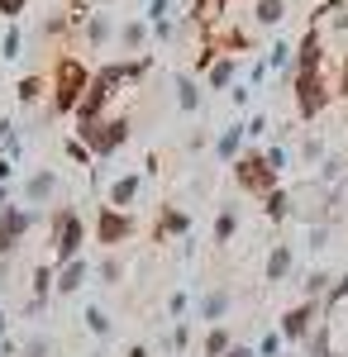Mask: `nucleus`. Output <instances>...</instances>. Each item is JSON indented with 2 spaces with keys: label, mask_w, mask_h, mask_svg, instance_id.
<instances>
[{
  "label": "nucleus",
  "mask_w": 348,
  "mask_h": 357,
  "mask_svg": "<svg viewBox=\"0 0 348 357\" xmlns=\"http://www.w3.org/2000/svg\"><path fill=\"white\" fill-rule=\"evenodd\" d=\"M96 72H86V62H77L72 53H57L53 62V114H72L81 105V96H86V86H91Z\"/></svg>",
  "instance_id": "f257e3e1"
},
{
  "label": "nucleus",
  "mask_w": 348,
  "mask_h": 357,
  "mask_svg": "<svg viewBox=\"0 0 348 357\" xmlns=\"http://www.w3.org/2000/svg\"><path fill=\"white\" fill-rule=\"evenodd\" d=\"M72 134L96 153V162H106L110 153H119V148L129 143V119H119V114L110 119V114H101V119H91V124H77Z\"/></svg>",
  "instance_id": "f03ea898"
},
{
  "label": "nucleus",
  "mask_w": 348,
  "mask_h": 357,
  "mask_svg": "<svg viewBox=\"0 0 348 357\" xmlns=\"http://www.w3.org/2000/svg\"><path fill=\"white\" fill-rule=\"evenodd\" d=\"M81 248H86V220H81L72 205H57L53 210V262H72L81 257Z\"/></svg>",
  "instance_id": "7ed1b4c3"
},
{
  "label": "nucleus",
  "mask_w": 348,
  "mask_h": 357,
  "mask_svg": "<svg viewBox=\"0 0 348 357\" xmlns=\"http://www.w3.org/2000/svg\"><path fill=\"white\" fill-rule=\"evenodd\" d=\"M234 167V181H239V191L248 195H263L277 191V172L268 167V158H263V148H248V153H239V162H229Z\"/></svg>",
  "instance_id": "20e7f679"
},
{
  "label": "nucleus",
  "mask_w": 348,
  "mask_h": 357,
  "mask_svg": "<svg viewBox=\"0 0 348 357\" xmlns=\"http://www.w3.org/2000/svg\"><path fill=\"white\" fill-rule=\"evenodd\" d=\"M329 100H334V86L324 82V72L296 77V114H300V119H320V114L329 110Z\"/></svg>",
  "instance_id": "39448f33"
},
{
  "label": "nucleus",
  "mask_w": 348,
  "mask_h": 357,
  "mask_svg": "<svg viewBox=\"0 0 348 357\" xmlns=\"http://www.w3.org/2000/svg\"><path fill=\"white\" fill-rule=\"evenodd\" d=\"M134 234H138V220L129 210H115V205H101L96 210V243L119 248V243H129Z\"/></svg>",
  "instance_id": "423d86ee"
},
{
  "label": "nucleus",
  "mask_w": 348,
  "mask_h": 357,
  "mask_svg": "<svg viewBox=\"0 0 348 357\" xmlns=\"http://www.w3.org/2000/svg\"><path fill=\"white\" fill-rule=\"evenodd\" d=\"M34 224H38V210H29V205L0 210V257H15V248L24 243V234Z\"/></svg>",
  "instance_id": "0eeeda50"
},
{
  "label": "nucleus",
  "mask_w": 348,
  "mask_h": 357,
  "mask_svg": "<svg viewBox=\"0 0 348 357\" xmlns=\"http://www.w3.org/2000/svg\"><path fill=\"white\" fill-rule=\"evenodd\" d=\"M320 314H324L320 301H300V305H291V310L282 314V324H277V329H282L287 343H305V333L320 324Z\"/></svg>",
  "instance_id": "6e6552de"
},
{
  "label": "nucleus",
  "mask_w": 348,
  "mask_h": 357,
  "mask_svg": "<svg viewBox=\"0 0 348 357\" xmlns=\"http://www.w3.org/2000/svg\"><path fill=\"white\" fill-rule=\"evenodd\" d=\"M263 281L282 286V281H300L296 276V248L291 243H272L268 257H263Z\"/></svg>",
  "instance_id": "1a4fd4ad"
},
{
  "label": "nucleus",
  "mask_w": 348,
  "mask_h": 357,
  "mask_svg": "<svg viewBox=\"0 0 348 357\" xmlns=\"http://www.w3.org/2000/svg\"><path fill=\"white\" fill-rule=\"evenodd\" d=\"M57 195H62V176H57L53 167H38V172L24 181V200L34 205V210L48 205V200H57Z\"/></svg>",
  "instance_id": "9d476101"
},
{
  "label": "nucleus",
  "mask_w": 348,
  "mask_h": 357,
  "mask_svg": "<svg viewBox=\"0 0 348 357\" xmlns=\"http://www.w3.org/2000/svg\"><path fill=\"white\" fill-rule=\"evenodd\" d=\"M191 234V215L177 210V205H162L158 224H153V243H167V238H187Z\"/></svg>",
  "instance_id": "9b49d317"
},
{
  "label": "nucleus",
  "mask_w": 348,
  "mask_h": 357,
  "mask_svg": "<svg viewBox=\"0 0 348 357\" xmlns=\"http://www.w3.org/2000/svg\"><path fill=\"white\" fill-rule=\"evenodd\" d=\"M138 191H143V172H124V176H115L106 191V205H115V210H129L138 200Z\"/></svg>",
  "instance_id": "f8f14e48"
},
{
  "label": "nucleus",
  "mask_w": 348,
  "mask_h": 357,
  "mask_svg": "<svg viewBox=\"0 0 348 357\" xmlns=\"http://www.w3.org/2000/svg\"><path fill=\"white\" fill-rule=\"evenodd\" d=\"M243 124H224L219 134H215V158L219 162H239V153H243Z\"/></svg>",
  "instance_id": "ddd939ff"
},
{
  "label": "nucleus",
  "mask_w": 348,
  "mask_h": 357,
  "mask_svg": "<svg viewBox=\"0 0 348 357\" xmlns=\"http://www.w3.org/2000/svg\"><path fill=\"white\" fill-rule=\"evenodd\" d=\"M86 276H91V262L86 257H72V262H62L57 267V296H72L86 286Z\"/></svg>",
  "instance_id": "4468645a"
},
{
  "label": "nucleus",
  "mask_w": 348,
  "mask_h": 357,
  "mask_svg": "<svg viewBox=\"0 0 348 357\" xmlns=\"http://www.w3.org/2000/svg\"><path fill=\"white\" fill-rule=\"evenodd\" d=\"M300 353H305V357H329V353H334V324H329V319H320L315 329L305 333Z\"/></svg>",
  "instance_id": "2eb2a0df"
},
{
  "label": "nucleus",
  "mask_w": 348,
  "mask_h": 357,
  "mask_svg": "<svg viewBox=\"0 0 348 357\" xmlns=\"http://www.w3.org/2000/svg\"><path fill=\"white\" fill-rule=\"evenodd\" d=\"M229 305H234V296H229L224 286H210V291L201 296V319H210V324H219V319L229 314Z\"/></svg>",
  "instance_id": "dca6fc26"
},
{
  "label": "nucleus",
  "mask_w": 348,
  "mask_h": 357,
  "mask_svg": "<svg viewBox=\"0 0 348 357\" xmlns=\"http://www.w3.org/2000/svg\"><path fill=\"white\" fill-rule=\"evenodd\" d=\"M234 77H239V62H234V57H215L210 67H205L210 91H229V86H234Z\"/></svg>",
  "instance_id": "f3484780"
},
{
  "label": "nucleus",
  "mask_w": 348,
  "mask_h": 357,
  "mask_svg": "<svg viewBox=\"0 0 348 357\" xmlns=\"http://www.w3.org/2000/svg\"><path fill=\"white\" fill-rule=\"evenodd\" d=\"M263 215H268L272 224H287V220H291V191H287V186L268 191V195H263Z\"/></svg>",
  "instance_id": "a211bd4d"
},
{
  "label": "nucleus",
  "mask_w": 348,
  "mask_h": 357,
  "mask_svg": "<svg viewBox=\"0 0 348 357\" xmlns=\"http://www.w3.org/2000/svg\"><path fill=\"white\" fill-rule=\"evenodd\" d=\"M177 105L187 114H196L201 105H205V91H201V82H191V77H177Z\"/></svg>",
  "instance_id": "6ab92c4d"
},
{
  "label": "nucleus",
  "mask_w": 348,
  "mask_h": 357,
  "mask_svg": "<svg viewBox=\"0 0 348 357\" xmlns=\"http://www.w3.org/2000/svg\"><path fill=\"white\" fill-rule=\"evenodd\" d=\"M234 234H239V210H234V205H224V210L215 215V243L224 248Z\"/></svg>",
  "instance_id": "aec40b11"
},
{
  "label": "nucleus",
  "mask_w": 348,
  "mask_h": 357,
  "mask_svg": "<svg viewBox=\"0 0 348 357\" xmlns=\"http://www.w3.org/2000/svg\"><path fill=\"white\" fill-rule=\"evenodd\" d=\"M234 348V338H229V329L224 324H210V333H205V343H201V353L205 357H224Z\"/></svg>",
  "instance_id": "412c9836"
},
{
  "label": "nucleus",
  "mask_w": 348,
  "mask_h": 357,
  "mask_svg": "<svg viewBox=\"0 0 348 357\" xmlns=\"http://www.w3.org/2000/svg\"><path fill=\"white\" fill-rule=\"evenodd\" d=\"M329 272H305L300 276V301H324V291H329Z\"/></svg>",
  "instance_id": "4be33fe9"
},
{
  "label": "nucleus",
  "mask_w": 348,
  "mask_h": 357,
  "mask_svg": "<svg viewBox=\"0 0 348 357\" xmlns=\"http://www.w3.org/2000/svg\"><path fill=\"white\" fill-rule=\"evenodd\" d=\"M143 43H148V24H143V20H129V24L119 29V48H124V53H138Z\"/></svg>",
  "instance_id": "5701e85b"
},
{
  "label": "nucleus",
  "mask_w": 348,
  "mask_h": 357,
  "mask_svg": "<svg viewBox=\"0 0 348 357\" xmlns=\"http://www.w3.org/2000/svg\"><path fill=\"white\" fill-rule=\"evenodd\" d=\"M43 91H48V82L34 72V77H24V82H20V91H15V96H20V105H24V110H34V105L43 100Z\"/></svg>",
  "instance_id": "b1692460"
},
{
  "label": "nucleus",
  "mask_w": 348,
  "mask_h": 357,
  "mask_svg": "<svg viewBox=\"0 0 348 357\" xmlns=\"http://www.w3.org/2000/svg\"><path fill=\"white\" fill-rule=\"evenodd\" d=\"M282 15H287V0H258V10H253V20H258L263 29H277Z\"/></svg>",
  "instance_id": "393cba45"
},
{
  "label": "nucleus",
  "mask_w": 348,
  "mask_h": 357,
  "mask_svg": "<svg viewBox=\"0 0 348 357\" xmlns=\"http://www.w3.org/2000/svg\"><path fill=\"white\" fill-rule=\"evenodd\" d=\"M81 319H86V329L96 333V338H110V333H115V319H110L101 305H86V314H81Z\"/></svg>",
  "instance_id": "a878e982"
},
{
  "label": "nucleus",
  "mask_w": 348,
  "mask_h": 357,
  "mask_svg": "<svg viewBox=\"0 0 348 357\" xmlns=\"http://www.w3.org/2000/svg\"><path fill=\"white\" fill-rule=\"evenodd\" d=\"M20 53H24V29L10 24V29H5V38H0V62H15Z\"/></svg>",
  "instance_id": "bb28decb"
},
{
  "label": "nucleus",
  "mask_w": 348,
  "mask_h": 357,
  "mask_svg": "<svg viewBox=\"0 0 348 357\" xmlns=\"http://www.w3.org/2000/svg\"><path fill=\"white\" fill-rule=\"evenodd\" d=\"M110 33H115V29H110L106 15H91V20H86V43H91V48H106Z\"/></svg>",
  "instance_id": "cd10ccee"
},
{
  "label": "nucleus",
  "mask_w": 348,
  "mask_h": 357,
  "mask_svg": "<svg viewBox=\"0 0 348 357\" xmlns=\"http://www.w3.org/2000/svg\"><path fill=\"white\" fill-rule=\"evenodd\" d=\"M0 158H20V129H15V119H0Z\"/></svg>",
  "instance_id": "c85d7f7f"
},
{
  "label": "nucleus",
  "mask_w": 348,
  "mask_h": 357,
  "mask_svg": "<svg viewBox=\"0 0 348 357\" xmlns=\"http://www.w3.org/2000/svg\"><path fill=\"white\" fill-rule=\"evenodd\" d=\"M348 301V272L344 276H334V281H329V291H324V314H334V310H339V305Z\"/></svg>",
  "instance_id": "c756f323"
},
{
  "label": "nucleus",
  "mask_w": 348,
  "mask_h": 357,
  "mask_svg": "<svg viewBox=\"0 0 348 357\" xmlns=\"http://www.w3.org/2000/svg\"><path fill=\"white\" fill-rule=\"evenodd\" d=\"M162 348H167V353H187L191 348V324L187 319H177V324L167 329V343H162Z\"/></svg>",
  "instance_id": "7c9ffc66"
},
{
  "label": "nucleus",
  "mask_w": 348,
  "mask_h": 357,
  "mask_svg": "<svg viewBox=\"0 0 348 357\" xmlns=\"http://www.w3.org/2000/svg\"><path fill=\"white\" fill-rule=\"evenodd\" d=\"M62 153H67V158H72V162H77V167H86V172L96 167V153H91V148H86V143H81L77 134H72V138H67V143H62Z\"/></svg>",
  "instance_id": "2f4dec72"
},
{
  "label": "nucleus",
  "mask_w": 348,
  "mask_h": 357,
  "mask_svg": "<svg viewBox=\"0 0 348 357\" xmlns=\"http://www.w3.org/2000/svg\"><path fill=\"white\" fill-rule=\"evenodd\" d=\"M263 158H268V167L282 176V172L291 167V148H287V143H268V148H263Z\"/></svg>",
  "instance_id": "473e14b6"
},
{
  "label": "nucleus",
  "mask_w": 348,
  "mask_h": 357,
  "mask_svg": "<svg viewBox=\"0 0 348 357\" xmlns=\"http://www.w3.org/2000/svg\"><path fill=\"white\" fill-rule=\"evenodd\" d=\"M282 348H287L282 329H268L263 338H258V348H253V353H258V357H282Z\"/></svg>",
  "instance_id": "72a5a7b5"
},
{
  "label": "nucleus",
  "mask_w": 348,
  "mask_h": 357,
  "mask_svg": "<svg viewBox=\"0 0 348 357\" xmlns=\"http://www.w3.org/2000/svg\"><path fill=\"white\" fill-rule=\"evenodd\" d=\"M48 353H53V338L48 333H34V338L20 343V357H48Z\"/></svg>",
  "instance_id": "f704fd0d"
},
{
  "label": "nucleus",
  "mask_w": 348,
  "mask_h": 357,
  "mask_svg": "<svg viewBox=\"0 0 348 357\" xmlns=\"http://www.w3.org/2000/svg\"><path fill=\"white\" fill-rule=\"evenodd\" d=\"M291 57H296L291 43H272V48H268V67H272V72H287V67H291Z\"/></svg>",
  "instance_id": "c9c22d12"
},
{
  "label": "nucleus",
  "mask_w": 348,
  "mask_h": 357,
  "mask_svg": "<svg viewBox=\"0 0 348 357\" xmlns=\"http://www.w3.org/2000/svg\"><path fill=\"white\" fill-rule=\"evenodd\" d=\"M329 158V148H324V138H300V162H324Z\"/></svg>",
  "instance_id": "e433bc0d"
},
{
  "label": "nucleus",
  "mask_w": 348,
  "mask_h": 357,
  "mask_svg": "<svg viewBox=\"0 0 348 357\" xmlns=\"http://www.w3.org/2000/svg\"><path fill=\"white\" fill-rule=\"evenodd\" d=\"M96 276H101V286H119V276H124V262H119V257H106V262L96 267Z\"/></svg>",
  "instance_id": "4c0bfd02"
},
{
  "label": "nucleus",
  "mask_w": 348,
  "mask_h": 357,
  "mask_svg": "<svg viewBox=\"0 0 348 357\" xmlns=\"http://www.w3.org/2000/svg\"><path fill=\"white\" fill-rule=\"evenodd\" d=\"M268 129H272V124H268V114H248V119H243V138H253V143L268 134Z\"/></svg>",
  "instance_id": "58836bf2"
},
{
  "label": "nucleus",
  "mask_w": 348,
  "mask_h": 357,
  "mask_svg": "<svg viewBox=\"0 0 348 357\" xmlns=\"http://www.w3.org/2000/svg\"><path fill=\"white\" fill-rule=\"evenodd\" d=\"M187 310H191V296H187V291H172V296H167V314H172V319H182Z\"/></svg>",
  "instance_id": "ea45409f"
},
{
  "label": "nucleus",
  "mask_w": 348,
  "mask_h": 357,
  "mask_svg": "<svg viewBox=\"0 0 348 357\" xmlns=\"http://www.w3.org/2000/svg\"><path fill=\"white\" fill-rule=\"evenodd\" d=\"M324 243H329V224H310V243H305V248H310V252H320Z\"/></svg>",
  "instance_id": "a19ab883"
},
{
  "label": "nucleus",
  "mask_w": 348,
  "mask_h": 357,
  "mask_svg": "<svg viewBox=\"0 0 348 357\" xmlns=\"http://www.w3.org/2000/svg\"><path fill=\"white\" fill-rule=\"evenodd\" d=\"M167 10H172V0H148V24H162Z\"/></svg>",
  "instance_id": "79ce46f5"
},
{
  "label": "nucleus",
  "mask_w": 348,
  "mask_h": 357,
  "mask_svg": "<svg viewBox=\"0 0 348 357\" xmlns=\"http://www.w3.org/2000/svg\"><path fill=\"white\" fill-rule=\"evenodd\" d=\"M334 96L348 100V53H344V62H339V77H334Z\"/></svg>",
  "instance_id": "37998d69"
},
{
  "label": "nucleus",
  "mask_w": 348,
  "mask_h": 357,
  "mask_svg": "<svg viewBox=\"0 0 348 357\" xmlns=\"http://www.w3.org/2000/svg\"><path fill=\"white\" fill-rule=\"evenodd\" d=\"M229 100H234V105H248V100H253V86H248V82H234V86H229Z\"/></svg>",
  "instance_id": "c03bdc74"
},
{
  "label": "nucleus",
  "mask_w": 348,
  "mask_h": 357,
  "mask_svg": "<svg viewBox=\"0 0 348 357\" xmlns=\"http://www.w3.org/2000/svg\"><path fill=\"white\" fill-rule=\"evenodd\" d=\"M268 77H272V67H268V62H253V67H248V86H263Z\"/></svg>",
  "instance_id": "a18cd8bd"
},
{
  "label": "nucleus",
  "mask_w": 348,
  "mask_h": 357,
  "mask_svg": "<svg viewBox=\"0 0 348 357\" xmlns=\"http://www.w3.org/2000/svg\"><path fill=\"white\" fill-rule=\"evenodd\" d=\"M187 148H191V153H205V148H210V134H205V129H196V134L187 138Z\"/></svg>",
  "instance_id": "49530a36"
},
{
  "label": "nucleus",
  "mask_w": 348,
  "mask_h": 357,
  "mask_svg": "<svg viewBox=\"0 0 348 357\" xmlns=\"http://www.w3.org/2000/svg\"><path fill=\"white\" fill-rule=\"evenodd\" d=\"M0 15H10V20L24 15V0H0Z\"/></svg>",
  "instance_id": "de8ad7c7"
},
{
  "label": "nucleus",
  "mask_w": 348,
  "mask_h": 357,
  "mask_svg": "<svg viewBox=\"0 0 348 357\" xmlns=\"http://www.w3.org/2000/svg\"><path fill=\"white\" fill-rule=\"evenodd\" d=\"M10 176H15V162H10V158H0V186H10Z\"/></svg>",
  "instance_id": "09e8293b"
},
{
  "label": "nucleus",
  "mask_w": 348,
  "mask_h": 357,
  "mask_svg": "<svg viewBox=\"0 0 348 357\" xmlns=\"http://www.w3.org/2000/svg\"><path fill=\"white\" fill-rule=\"evenodd\" d=\"M224 357H258V353H253V348H243V343H234V348H229Z\"/></svg>",
  "instance_id": "8fccbe9b"
},
{
  "label": "nucleus",
  "mask_w": 348,
  "mask_h": 357,
  "mask_svg": "<svg viewBox=\"0 0 348 357\" xmlns=\"http://www.w3.org/2000/svg\"><path fill=\"white\" fill-rule=\"evenodd\" d=\"M124 357H148V348H143V343H134V348H129Z\"/></svg>",
  "instance_id": "3c124183"
},
{
  "label": "nucleus",
  "mask_w": 348,
  "mask_h": 357,
  "mask_svg": "<svg viewBox=\"0 0 348 357\" xmlns=\"http://www.w3.org/2000/svg\"><path fill=\"white\" fill-rule=\"evenodd\" d=\"M0 210H10V186H0Z\"/></svg>",
  "instance_id": "603ef678"
},
{
  "label": "nucleus",
  "mask_w": 348,
  "mask_h": 357,
  "mask_svg": "<svg viewBox=\"0 0 348 357\" xmlns=\"http://www.w3.org/2000/svg\"><path fill=\"white\" fill-rule=\"evenodd\" d=\"M5 329H10V319H5V310H0V338H5Z\"/></svg>",
  "instance_id": "864d4df0"
},
{
  "label": "nucleus",
  "mask_w": 348,
  "mask_h": 357,
  "mask_svg": "<svg viewBox=\"0 0 348 357\" xmlns=\"http://www.w3.org/2000/svg\"><path fill=\"white\" fill-rule=\"evenodd\" d=\"M329 357H348V353H339V348H334V353H329Z\"/></svg>",
  "instance_id": "5fc2aeb1"
},
{
  "label": "nucleus",
  "mask_w": 348,
  "mask_h": 357,
  "mask_svg": "<svg viewBox=\"0 0 348 357\" xmlns=\"http://www.w3.org/2000/svg\"><path fill=\"white\" fill-rule=\"evenodd\" d=\"M86 5H101V0H86Z\"/></svg>",
  "instance_id": "6e6d98bb"
},
{
  "label": "nucleus",
  "mask_w": 348,
  "mask_h": 357,
  "mask_svg": "<svg viewBox=\"0 0 348 357\" xmlns=\"http://www.w3.org/2000/svg\"><path fill=\"white\" fill-rule=\"evenodd\" d=\"M344 124H348V114H344Z\"/></svg>",
  "instance_id": "4d7b16f0"
},
{
  "label": "nucleus",
  "mask_w": 348,
  "mask_h": 357,
  "mask_svg": "<svg viewBox=\"0 0 348 357\" xmlns=\"http://www.w3.org/2000/svg\"><path fill=\"white\" fill-rule=\"evenodd\" d=\"M282 357H287V353H282Z\"/></svg>",
  "instance_id": "13d9d810"
}]
</instances>
